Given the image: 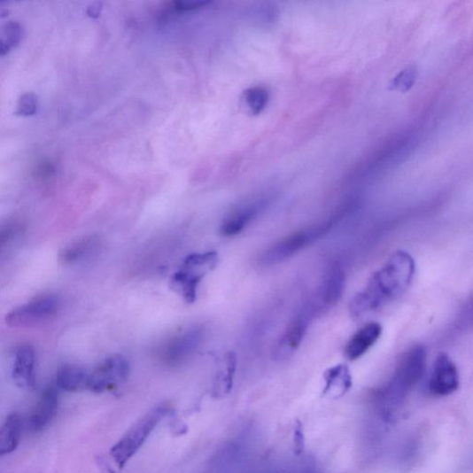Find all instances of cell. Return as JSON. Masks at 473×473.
I'll list each match as a JSON object with an SVG mask.
<instances>
[{
    "mask_svg": "<svg viewBox=\"0 0 473 473\" xmlns=\"http://www.w3.org/2000/svg\"><path fill=\"white\" fill-rule=\"evenodd\" d=\"M415 274V262L411 254L399 251L384 266L375 272L365 289L350 303L355 319L381 310L401 297L411 286Z\"/></svg>",
    "mask_w": 473,
    "mask_h": 473,
    "instance_id": "cell-1",
    "label": "cell"
},
{
    "mask_svg": "<svg viewBox=\"0 0 473 473\" xmlns=\"http://www.w3.org/2000/svg\"><path fill=\"white\" fill-rule=\"evenodd\" d=\"M427 353L423 345L406 351L399 360L392 380L377 392L384 411H392L406 398L423 375Z\"/></svg>",
    "mask_w": 473,
    "mask_h": 473,
    "instance_id": "cell-2",
    "label": "cell"
},
{
    "mask_svg": "<svg viewBox=\"0 0 473 473\" xmlns=\"http://www.w3.org/2000/svg\"><path fill=\"white\" fill-rule=\"evenodd\" d=\"M171 412L167 403L157 405L136 422L112 447L111 457L118 469L124 468L151 437L164 418Z\"/></svg>",
    "mask_w": 473,
    "mask_h": 473,
    "instance_id": "cell-3",
    "label": "cell"
},
{
    "mask_svg": "<svg viewBox=\"0 0 473 473\" xmlns=\"http://www.w3.org/2000/svg\"><path fill=\"white\" fill-rule=\"evenodd\" d=\"M219 264L216 252L191 253L186 257L178 271L172 275L170 287L187 303L196 302L202 279Z\"/></svg>",
    "mask_w": 473,
    "mask_h": 473,
    "instance_id": "cell-4",
    "label": "cell"
},
{
    "mask_svg": "<svg viewBox=\"0 0 473 473\" xmlns=\"http://www.w3.org/2000/svg\"><path fill=\"white\" fill-rule=\"evenodd\" d=\"M59 299L54 294L40 295L9 313L6 322L12 328H32L44 324L58 312Z\"/></svg>",
    "mask_w": 473,
    "mask_h": 473,
    "instance_id": "cell-5",
    "label": "cell"
},
{
    "mask_svg": "<svg viewBox=\"0 0 473 473\" xmlns=\"http://www.w3.org/2000/svg\"><path fill=\"white\" fill-rule=\"evenodd\" d=\"M328 230L329 225H326L288 235L264 251L260 257V263L263 266L281 264L305 249Z\"/></svg>",
    "mask_w": 473,
    "mask_h": 473,
    "instance_id": "cell-6",
    "label": "cell"
},
{
    "mask_svg": "<svg viewBox=\"0 0 473 473\" xmlns=\"http://www.w3.org/2000/svg\"><path fill=\"white\" fill-rule=\"evenodd\" d=\"M128 375H130V364L128 361L120 355L112 356L89 373L86 391L96 394L112 392L119 388Z\"/></svg>",
    "mask_w": 473,
    "mask_h": 473,
    "instance_id": "cell-7",
    "label": "cell"
},
{
    "mask_svg": "<svg viewBox=\"0 0 473 473\" xmlns=\"http://www.w3.org/2000/svg\"><path fill=\"white\" fill-rule=\"evenodd\" d=\"M313 309L310 307L299 314L277 340L273 356L277 361L291 357L302 344L312 319Z\"/></svg>",
    "mask_w": 473,
    "mask_h": 473,
    "instance_id": "cell-8",
    "label": "cell"
},
{
    "mask_svg": "<svg viewBox=\"0 0 473 473\" xmlns=\"http://www.w3.org/2000/svg\"><path fill=\"white\" fill-rule=\"evenodd\" d=\"M460 386V375L456 364L446 353L435 361L429 390L437 396H448L456 392Z\"/></svg>",
    "mask_w": 473,
    "mask_h": 473,
    "instance_id": "cell-9",
    "label": "cell"
},
{
    "mask_svg": "<svg viewBox=\"0 0 473 473\" xmlns=\"http://www.w3.org/2000/svg\"><path fill=\"white\" fill-rule=\"evenodd\" d=\"M203 336V329L192 328L170 339L163 351V361L169 367H177L184 362L198 350Z\"/></svg>",
    "mask_w": 473,
    "mask_h": 473,
    "instance_id": "cell-10",
    "label": "cell"
},
{
    "mask_svg": "<svg viewBox=\"0 0 473 473\" xmlns=\"http://www.w3.org/2000/svg\"><path fill=\"white\" fill-rule=\"evenodd\" d=\"M57 385H50L43 392L29 417L27 428L32 433H39L54 421L58 411V391Z\"/></svg>",
    "mask_w": 473,
    "mask_h": 473,
    "instance_id": "cell-11",
    "label": "cell"
},
{
    "mask_svg": "<svg viewBox=\"0 0 473 473\" xmlns=\"http://www.w3.org/2000/svg\"><path fill=\"white\" fill-rule=\"evenodd\" d=\"M12 379L21 390L35 388V352L30 345H23L17 349L12 371Z\"/></svg>",
    "mask_w": 473,
    "mask_h": 473,
    "instance_id": "cell-12",
    "label": "cell"
},
{
    "mask_svg": "<svg viewBox=\"0 0 473 473\" xmlns=\"http://www.w3.org/2000/svg\"><path fill=\"white\" fill-rule=\"evenodd\" d=\"M345 289V272L338 264L328 270L318 292L322 308H330L337 304Z\"/></svg>",
    "mask_w": 473,
    "mask_h": 473,
    "instance_id": "cell-13",
    "label": "cell"
},
{
    "mask_svg": "<svg viewBox=\"0 0 473 473\" xmlns=\"http://www.w3.org/2000/svg\"><path fill=\"white\" fill-rule=\"evenodd\" d=\"M383 329L378 322H369L358 330L348 341L344 353L350 361H356L367 353L377 342Z\"/></svg>",
    "mask_w": 473,
    "mask_h": 473,
    "instance_id": "cell-14",
    "label": "cell"
},
{
    "mask_svg": "<svg viewBox=\"0 0 473 473\" xmlns=\"http://www.w3.org/2000/svg\"><path fill=\"white\" fill-rule=\"evenodd\" d=\"M27 421L19 413L9 415L0 430V456L14 453L23 437Z\"/></svg>",
    "mask_w": 473,
    "mask_h": 473,
    "instance_id": "cell-15",
    "label": "cell"
},
{
    "mask_svg": "<svg viewBox=\"0 0 473 473\" xmlns=\"http://www.w3.org/2000/svg\"><path fill=\"white\" fill-rule=\"evenodd\" d=\"M325 388L322 396L338 399L353 388V376L347 365L337 364L329 368L325 375Z\"/></svg>",
    "mask_w": 473,
    "mask_h": 473,
    "instance_id": "cell-16",
    "label": "cell"
},
{
    "mask_svg": "<svg viewBox=\"0 0 473 473\" xmlns=\"http://www.w3.org/2000/svg\"><path fill=\"white\" fill-rule=\"evenodd\" d=\"M261 205L249 204L235 209L223 221L221 233L225 237H233L240 234L257 216Z\"/></svg>",
    "mask_w": 473,
    "mask_h": 473,
    "instance_id": "cell-17",
    "label": "cell"
},
{
    "mask_svg": "<svg viewBox=\"0 0 473 473\" xmlns=\"http://www.w3.org/2000/svg\"><path fill=\"white\" fill-rule=\"evenodd\" d=\"M89 373L78 365L64 364L56 377L58 388L66 392H78L88 389Z\"/></svg>",
    "mask_w": 473,
    "mask_h": 473,
    "instance_id": "cell-18",
    "label": "cell"
},
{
    "mask_svg": "<svg viewBox=\"0 0 473 473\" xmlns=\"http://www.w3.org/2000/svg\"><path fill=\"white\" fill-rule=\"evenodd\" d=\"M100 243L97 237H86L64 249L60 253V261L66 265L81 262L96 252Z\"/></svg>",
    "mask_w": 473,
    "mask_h": 473,
    "instance_id": "cell-19",
    "label": "cell"
},
{
    "mask_svg": "<svg viewBox=\"0 0 473 473\" xmlns=\"http://www.w3.org/2000/svg\"><path fill=\"white\" fill-rule=\"evenodd\" d=\"M237 368V357L233 353H228L224 358L223 368L218 374L213 385V393L225 396L230 392L233 385Z\"/></svg>",
    "mask_w": 473,
    "mask_h": 473,
    "instance_id": "cell-20",
    "label": "cell"
},
{
    "mask_svg": "<svg viewBox=\"0 0 473 473\" xmlns=\"http://www.w3.org/2000/svg\"><path fill=\"white\" fill-rule=\"evenodd\" d=\"M244 98L252 114L258 115L265 111L269 102V92L262 86H254L244 92Z\"/></svg>",
    "mask_w": 473,
    "mask_h": 473,
    "instance_id": "cell-21",
    "label": "cell"
},
{
    "mask_svg": "<svg viewBox=\"0 0 473 473\" xmlns=\"http://www.w3.org/2000/svg\"><path fill=\"white\" fill-rule=\"evenodd\" d=\"M417 69L414 66L407 67L400 72L392 81L390 88L392 90L406 92L410 90L417 79Z\"/></svg>",
    "mask_w": 473,
    "mask_h": 473,
    "instance_id": "cell-22",
    "label": "cell"
},
{
    "mask_svg": "<svg viewBox=\"0 0 473 473\" xmlns=\"http://www.w3.org/2000/svg\"><path fill=\"white\" fill-rule=\"evenodd\" d=\"M21 29L15 21H9L4 27L2 36V52L5 53L17 44L20 37Z\"/></svg>",
    "mask_w": 473,
    "mask_h": 473,
    "instance_id": "cell-23",
    "label": "cell"
},
{
    "mask_svg": "<svg viewBox=\"0 0 473 473\" xmlns=\"http://www.w3.org/2000/svg\"><path fill=\"white\" fill-rule=\"evenodd\" d=\"M36 107V97L32 93H27L19 97L16 113L20 116H30L35 113Z\"/></svg>",
    "mask_w": 473,
    "mask_h": 473,
    "instance_id": "cell-24",
    "label": "cell"
},
{
    "mask_svg": "<svg viewBox=\"0 0 473 473\" xmlns=\"http://www.w3.org/2000/svg\"><path fill=\"white\" fill-rule=\"evenodd\" d=\"M293 441L295 454H302L306 446V438L303 424L299 421H297L295 424Z\"/></svg>",
    "mask_w": 473,
    "mask_h": 473,
    "instance_id": "cell-25",
    "label": "cell"
},
{
    "mask_svg": "<svg viewBox=\"0 0 473 473\" xmlns=\"http://www.w3.org/2000/svg\"><path fill=\"white\" fill-rule=\"evenodd\" d=\"M461 320L462 324H470L473 322V293L462 309Z\"/></svg>",
    "mask_w": 473,
    "mask_h": 473,
    "instance_id": "cell-26",
    "label": "cell"
},
{
    "mask_svg": "<svg viewBox=\"0 0 473 473\" xmlns=\"http://www.w3.org/2000/svg\"><path fill=\"white\" fill-rule=\"evenodd\" d=\"M208 4V2H177L174 4V9L180 12L191 11L202 8Z\"/></svg>",
    "mask_w": 473,
    "mask_h": 473,
    "instance_id": "cell-27",
    "label": "cell"
}]
</instances>
